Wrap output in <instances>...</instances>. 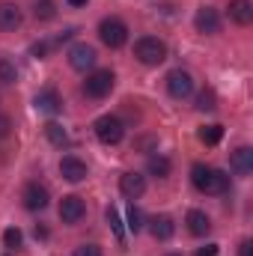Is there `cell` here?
Wrapping results in <instances>:
<instances>
[{
    "label": "cell",
    "mask_w": 253,
    "mask_h": 256,
    "mask_svg": "<svg viewBox=\"0 0 253 256\" xmlns=\"http://www.w3.org/2000/svg\"><path fill=\"white\" fill-rule=\"evenodd\" d=\"M190 182L200 194H226L230 191V176L224 170L206 167V164H194L190 170Z\"/></svg>",
    "instance_id": "cell-1"
},
{
    "label": "cell",
    "mask_w": 253,
    "mask_h": 256,
    "mask_svg": "<svg viewBox=\"0 0 253 256\" xmlns=\"http://www.w3.org/2000/svg\"><path fill=\"white\" fill-rule=\"evenodd\" d=\"M134 57L143 66H158V63L167 60V45H164L158 36H143V39H137V45H134Z\"/></svg>",
    "instance_id": "cell-2"
},
{
    "label": "cell",
    "mask_w": 253,
    "mask_h": 256,
    "mask_svg": "<svg viewBox=\"0 0 253 256\" xmlns=\"http://www.w3.org/2000/svg\"><path fill=\"white\" fill-rule=\"evenodd\" d=\"M92 131H96V137H98L104 146H116V143L126 137V126H122V120H120V116H110V114L98 116V120L92 122Z\"/></svg>",
    "instance_id": "cell-3"
},
{
    "label": "cell",
    "mask_w": 253,
    "mask_h": 256,
    "mask_svg": "<svg viewBox=\"0 0 253 256\" xmlns=\"http://www.w3.org/2000/svg\"><path fill=\"white\" fill-rule=\"evenodd\" d=\"M98 39L108 45V48H122L128 42V27L126 21H120V18H104L102 24H98Z\"/></svg>",
    "instance_id": "cell-4"
},
{
    "label": "cell",
    "mask_w": 253,
    "mask_h": 256,
    "mask_svg": "<svg viewBox=\"0 0 253 256\" xmlns=\"http://www.w3.org/2000/svg\"><path fill=\"white\" fill-rule=\"evenodd\" d=\"M114 84H116V74H114L110 68H98V72H92V74L84 80V92H86L90 98H104V96H110Z\"/></svg>",
    "instance_id": "cell-5"
},
{
    "label": "cell",
    "mask_w": 253,
    "mask_h": 256,
    "mask_svg": "<svg viewBox=\"0 0 253 256\" xmlns=\"http://www.w3.org/2000/svg\"><path fill=\"white\" fill-rule=\"evenodd\" d=\"M167 92H170L173 98H188L190 92H194V78H190V72L173 68V72L167 74Z\"/></svg>",
    "instance_id": "cell-6"
},
{
    "label": "cell",
    "mask_w": 253,
    "mask_h": 256,
    "mask_svg": "<svg viewBox=\"0 0 253 256\" xmlns=\"http://www.w3.org/2000/svg\"><path fill=\"white\" fill-rule=\"evenodd\" d=\"M68 66H72L74 72H86V68H92V66H96V48H90L86 42L72 45V48H68Z\"/></svg>",
    "instance_id": "cell-7"
},
{
    "label": "cell",
    "mask_w": 253,
    "mask_h": 256,
    "mask_svg": "<svg viewBox=\"0 0 253 256\" xmlns=\"http://www.w3.org/2000/svg\"><path fill=\"white\" fill-rule=\"evenodd\" d=\"M84 214H86V206H84V200L78 194H68V196L60 200V218H63V224H78V220H84Z\"/></svg>",
    "instance_id": "cell-8"
},
{
    "label": "cell",
    "mask_w": 253,
    "mask_h": 256,
    "mask_svg": "<svg viewBox=\"0 0 253 256\" xmlns=\"http://www.w3.org/2000/svg\"><path fill=\"white\" fill-rule=\"evenodd\" d=\"M21 200H24V208H30V212H42L45 206H48V188L45 185H39V182H30L24 194H21Z\"/></svg>",
    "instance_id": "cell-9"
},
{
    "label": "cell",
    "mask_w": 253,
    "mask_h": 256,
    "mask_svg": "<svg viewBox=\"0 0 253 256\" xmlns=\"http://www.w3.org/2000/svg\"><path fill=\"white\" fill-rule=\"evenodd\" d=\"M120 194L126 200H140L146 194V176H140V173H122L120 176Z\"/></svg>",
    "instance_id": "cell-10"
},
{
    "label": "cell",
    "mask_w": 253,
    "mask_h": 256,
    "mask_svg": "<svg viewBox=\"0 0 253 256\" xmlns=\"http://www.w3.org/2000/svg\"><path fill=\"white\" fill-rule=\"evenodd\" d=\"M194 24H196V30H200V33L214 36V33L220 30V15H218V9H212V6H202V9L196 12Z\"/></svg>",
    "instance_id": "cell-11"
},
{
    "label": "cell",
    "mask_w": 253,
    "mask_h": 256,
    "mask_svg": "<svg viewBox=\"0 0 253 256\" xmlns=\"http://www.w3.org/2000/svg\"><path fill=\"white\" fill-rule=\"evenodd\" d=\"M60 173H63V179H68V182H84L90 170H86V164L78 155H66L63 161H60Z\"/></svg>",
    "instance_id": "cell-12"
},
{
    "label": "cell",
    "mask_w": 253,
    "mask_h": 256,
    "mask_svg": "<svg viewBox=\"0 0 253 256\" xmlns=\"http://www.w3.org/2000/svg\"><path fill=\"white\" fill-rule=\"evenodd\" d=\"M33 104H36V110H42V114H60V110H63V98H60L57 90H42V92L33 98Z\"/></svg>",
    "instance_id": "cell-13"
},
{
    "label": "cell",
    "mask_w": 253,
    "mask_h": 256,
    "mask_svg": "<svg viewBox=\"0 0 253 256\" xmlns=\"http://www.w3.org/2000/svg\"><path fill=\"white\" fill-rule=\"evenodd\" d=\"M149 230H152V236H155L158 242H170L173 232H176V220H173L170 214H155V218L149 220Z\"/></svg>",
    "instance_id": "cell-14"
},
{
    "label": "cell",
    "mask_w": 253,
    "mask_h": 256,
    "mask_svg": "<svg viewBox=\"0 0 253 256\" xmlns=\"http://www.w3.org/2000/svg\"><path fill=\"white\" fill-rule=\"evenodd\" d=\"M21 21H24V15H21V9L15 3H0V30H6V33L18 30Z\"/></svg>",
    "instance_id": "cell-15"
},
{
    "label": "cell",
    "mask_w": 253,
    "mask_h": 256,
    "mask_svg": "<svg viewBox=\"0 0 253 256\" xmlns=\"http://www.w3.org/2000/svg\"><path fill=\"white\" fill-rule=\"evenodd\" d=\"M230 164H232V170H236L238 176H248V173L253 170V149L250 146H238V149L232 152Z\"/></svg>",
    "instance_id": "cell-16"
},
{
    "label": "cell",
    "mask_w": 253,
    "mask_h": 256,
    "mask_svg": "<svg viewBox=\"0 0 253 256\" xmlns=\"http://www.w3.org/2000/svg\"><path fill=\"white\" fill-rule=\"evenodd\" d=\"M185 224H188L190 236H208V230H212L208 214H206V212H200V208H190L188 218H185Z\"/></svg>",
    "instance_id": "cell-17"
},
{
    "label": "cell",
    "mask_w": 253,
    "mask_h": 256,
    "mask_svg": "<svg viewBox=\"0 0 253 256\" xmlns=\"http://www.w3.org/2000/svg\"><path fill=\"white\" fill-rule=\"evenodd\" d=\"M230 18L242 27H248L253 21V3L250 0H230Z\"/></svg>",
    "instance_id": "cell-18"
},
{
    "label": "cell",
    "mask_w": 253,
    "mask_h": 256,
    "mask_svg": "<svg viewBox=\"0 0 253 256\" xmlns=\"http://www.w3.org/2000/svg\"><path fill=\"white\" fill-rule=\"evenodd\" d=\"M146 167H149V173H152L155 179H167V176H170V161H167L164 155H152Z\"/></svg>",
    "instance_id": "cell-19"
},
{
    "label": "cell",
    "mask_w": 253,
    "mask_h": 256,
    "mask_svg": "<svg viewBox=\"0 0 253 256\" xmlns=\"http://www.w3.org/2000/svg\"><path fill=\"white\" fill-rule=\"evenodd\" d=\"M104 218H108V224H110L114 236L122 242V238H126V230H122V220H120V212H116V206H108V208H104Z\"/></svg>",
    "instance_id": "cell-20"
},
{
    "label": "cell",
    "mask_w": 253,
    "mask_h": 256,
    "mask_svg": "<svg viewBox=\"0 0 253 256\" xmlns=\"http://www.w3.org/2000/svg\"><path fill=\"white\" fill-rule=\"evenodd\" d=\"M220 137H224V126H206V128H200V140H202L206 146H218V143H220Z\"/></svg>",
    "instance_id": "cell-21"
},
{
    "label": "cell",
    "mask_w": 253,
    "mask_h": 256,
    "mask_svg": "<svg viewBox=\"0 0 253 256\" xmlns=\"http://www.w3.org/2000/svg\"><path fill=\"white\" fill-rule=\"evenodd\" d=\"M33 15H36V21H51V18L57 15L54 0H39V3L33 6Z\"/></svg>",
    "instance_id": "cell-22"
},
{
    "label": "cell",
    "mask_w": 253,
    "mask_h": 256,
    "mask_svg": "<svg viewBox=\"0 0 253 256\" xmlns=\"http://www.w3.org/2000/svg\"><path fill=\"white\" fill-rule=\"evenodd\" d=\"M45 137H48L54 146H66V143H68V137H66V131H63L60 122H48V126H45Z\"/></svg>",
    "instance_id": "cell-23"
},
{
    "label": "cell",
    "mask_w": 253,
    "mask_h": 256,
    "mask_svg": "<svg viewBox=\"0 0 253 256\" xmlns=\"http://www.w3.org/2000/svg\"><path fill=\"white\" fill-rule=\"evenodd\" d=\"M18 80V68L12 60H6V57H0V84H15Z\"/></svg>",
    "instance_id": "cell-24"
},
{
    "label": "cell",
    "mask_w": 253,
    "mask_h": 256,
    "mask_svg": "<svg viewBox=\"0 0 253 256\" xmlns=\"http://www.w3.org/2000/svg\"><path fill=\"white\" fill-rule=\"evenodd\" d=\"M196 108H200V110H214V108H218V96H214V90H202V92L196 96Z\"/></svg>",
    "instance_id": "cell-25"
},
{
    "label": "cell",
    "mask_w": 253,
    "mask_h": 256,
    "mask_svg": "<svg viewBox=\"0 0 253 256\" xmlns=\"http://www.w3.org/2000/svg\"><path fill=\"white\" fill-rule=\"evenodd\" d=\"M128 230H131V232H140V230H143V212L134 206V200H131V206H128Z\"/></svg>",
    "instance_id": "cell-26"
},
{
    "label": "cell",
    "mask_w": 253,
    "mask_h": 256,
    "mask_svg": "<svg viewBox=\"0 0 253 256\" xmlns=\"http://www.w3.org/2000/svg\"><path fill=\"white\" fill-rule=\"evenodd\" d=\"M3 244H6L9 250L21 248V230H18V226H9V230L3 232Z\"/></svg>",
    "instance_id": "cell-27"
},
{
    "label": "cell",
    "mask_w": 253,
    "mask_h": 256,
    "mask_svg": "<svg viewBox=\"0 0 253 256\" xmlns=\"http://www.w3.org/2000/svg\"><path fill=\"white\" fill-rule=\"evenodd\" d=\"M51 48H54V42H36V45H33L30 51H33V57H39V60H45Z\"/></svg>",
    "instance_id": "cell-28"
},
{
    "label": "cell",
    "mask_w": 253,
    "mask_h": 256,
    "mask_svg": "<svg viewBox=\"0 0 253 256\" xmlns=\"http://www.w3.org/2000/svg\"><path fill=\"white\" fill-rule=\"evenodd\" d=\"M74 256H102V248L98 244H80V248H74Z\"/></svg>",
    "instance_id": "cell-29"
},
{
    "label": "cell",
    "mask_w": 253,
    "mask_h": 256,
    "mask_svg": "<svg viewBox=\"0 0 253 256\" xmlns=\"http://www.w3.org/2000/svg\"><path fill=\"white\" fill-rule=\"evenodd\" d=\"M238 256H253V242L250 238H244V242L238 244Z\"/></svg>",
    "instance_id": "cell-30"
},
{
    "label": "cell",
    "mask_w": 253,
    "mask_h": 256,
    "mask_svg": "<svg viewBox=\"0 0 253 256\" xmlns=\"http://www.w3.org/2000/svg\"><path fill=\"white\" fill-rule=\"evenodd\" d=\"M9 128H12V120H9L6 114H0V137H6V134H9Z\"/></svg>",
    "instance_id": "cell-31"
},
{
    "label": "cell",
    "mask_w": 253,
    "mask_h": 256,
    "mask_svg": "<svg viewBox=\"0 0 253 256\" xmlns=\"http://www.w3.org/2000/svg\"><path fill=\"white\" fill-rule=\"evenodd\" d=\"M194 256H218V244H206V248H200Z\"/></svg>",
    "instance_id": "cell-32"
},
{
    "label": "cell",
    "mask_w": 253,
    "mask_h": 256,
    "mask_svg": "<svg viewBox=\"0 0 253 256\" xmlns=\"http://www.w3.org/2000/svg\"><path fill=\"white\" fill-rule=\"evenodd\" d=\"M72 6H86V0H68Z\"/></svg>",
    "instance_id": "cell-33"
},
{
    "label": "cell",
    "mask_w": 253,
    "mask_h": 256,
    "mask_svg": "<svg viewBox=\"0 0 253 256\" xmlns=\"http://www.w3.org/2000/svg\"><path fill=\"white\" fill-rule=\"evenodd\" d=\"M167 256H182V254H167Z\"/></svg>",
    "instance_id": "cell-34"
}]
</instances>
